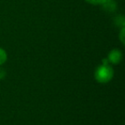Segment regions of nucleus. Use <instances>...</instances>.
Wrapping results in <instances>:
<instances>
[{
    "instance_id": "nucleus-4",
    "label": "nucleus",
    "mask_w": 125,
    "mask_h": 125,
    "mask_svg": "<svg viewBox=\"0 0 125 125\" xmlns=\"http://www.w3.org/2000/svg\"><path fill=\"white\" fill-rule=\"evenodd\" d=\"M114 24L117 28H124L125 27V17L123 16V15H117L114 17L113 19Z\"/></svg>"
},
{
    "instance_id": "nucleus-7",
    "label": "nucleus",
    "mask_w": 125,
    "mask_h": 125,
    "mask_svg": "<svg viewBox=\"0 0 125 125\" xmlns=\"http://www.w3.org/2000/svg\"><path fill=\"white\" fill-rule=\"evenodd\" d=\"M85 1L93 5H101L105 0H85Z\"/></svg>"
},
{
    "instance_id": "nucleus-6",
    "label": "nucleus",
    "mask_w": 125,
    "mask_h": 125,
    "mask_svg": "<svg viewBox=\"0 0 125 125\" xmlns=\"http://www.w3.org/2000/svg\"><path fill=\"white\" fill-rule=\"evenodd\" d=\"M119 40L121 41V43L123 45H124L125 43V27L124 28H122L121 30H120V33H119Z\"/></svg>"
},
{
    "instance_id": "nucleus-1",
    "label": "nucleus",
    "mask_w": 125,
    "mask_h": 125,
    "mask_svg": "<svg viewBox=\"0 0 125 125\" xmlns=\"http://www.w3.org/2000/svg\"><path fill=\"white\" fill-rule=\"evenodd\" d=\"M114 76V70L110 64H102L96 68L94 71V78L96 82L101 84L110 82Z\"/></svg>"
},
{
    "instance_id": "nucleus-8",
    "label": "nucleus",
    "mask_w": 125,
    "mask_h": 125,
    "mask_svg": "<svg viewBox=\"0 0 125 125\" xmlns=\"http://www.w3.org/2000/svg\"><path fill=\"white\" fill-rule=\"evenodd\" d=\"M5 76H6L5 70L0 66V80H3V79H4V78H5Z\"/></svg>"
},
{
    "instance_id": "nucleus-2",
    "label": "nucleus",
    "mask_w": 125,
    "mask_h": 125,
    "mask_svg": "<svg viewBox=\"0 0 125 125\" xmlns=\"http://www.w3.org/2000/svg\"><path fill=\"white\" fill-rule=\"evenodd\" d=\"M107 59L109 61L110 64H114V65L118 64L123 60V52L117 48L112 49L108 53Z\"/></svg>"
},
{
    "instance_id": "nucleus-5",
    "label": "nucleus",
    "mask_w": 125,
    "mask_h": 125,
    "mask_svg": "<svg viewBox=\"0 0 125 125\" xmlns=\"http://www.w3.org/2000/svg\"><path fill=\"white\" fill-rule=\"evenodd\" d=\"M8 55L7 52H5L4 49H3L2 47H0V66H2L4 62L7 61Z\"/></svg>"
},
{
    "instance_id": "nucleus-9",
    "label": "nucleus",
    "mask_w": 125,
    "mask_h": 125,
    "mask_svg": "<svg viewBox=\"0 0 125 125\" xmlns=\"http://www.w3.org/2000/svg\"><path fill=\"white\" fill-rule=\"evenodd\" d=\"M102 64H110L107 57H106V58H103L102 59Z\"/></svg>"
},
{
    "instance_id": "nucleus-3",
    "label": "nucleus",
    "mask_w": 125,
    "mask_h": 125,
    "mask_svg": "<svg viewBox=\"0 0 125 125\" xmlns=\"http://www.w3.org/2000/svg\"><path fill=\"white\" fill-rule=\"evenodd\" d=\"M101 7L104 11L108 13H113L117 9V4L116 0H105L102 4Z\"/></svg>"
}]
</instances>
